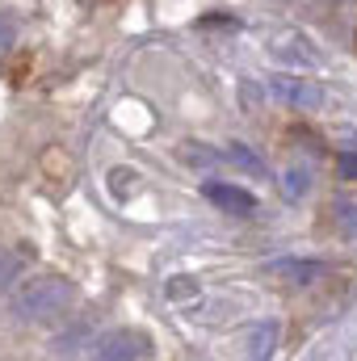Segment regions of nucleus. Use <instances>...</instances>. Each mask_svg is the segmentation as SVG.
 Returning a JSON list of instances; mask_svg holds the SVG:
<instances>
[{
	"label": "nucleus",
	"mask_w": 357,
	"mask_h": 361,
	"mask_svg": "<svg viewBox=\"0 0 357 361\" xmlns=\"http://www.w3.org/2000/svg\"><path fill=\"white\" fill-rule=\"evenodd\" d=\"M265 92L273 101L290 105V109H320V105H324V89L311 85L307 76H273L265 85Z\"/></svg>",
	"instance_id": "nucleus-2"
},
{
	"label": "nucleus",
	"mask_w": 357,
	"mask_h": 361,
	"mask_svg": "<svg viewBox=\"0 0 357 361\" xmlns=\"http://www.w3.org/2000/svg\"><path fill=\"white\" fill-rule=\"evenodd\" d=\"M92 357H101V361L147 357V336H139V332H109V336L92 341Z\"/></svg>",
	"instance_id": "nucleus-4"
},
{
	"label": "nucleus",
	"mask_w": 357,
	"mask_h": 361,
	"mask_svg": "<svg viewBox=\"0 0 357 361\" xmlns=\"http://www.w3.org/2000/svg\"><path fill=\"white\" fill-rule=\"evenodd\" d=\"M324 261H273L269 265V273H282V277H290V281H298V286H307V281H315V277H324Z\"/></svg>",
	"instance_id": "nucleus-5"
},
{
	"label": "nucleus",
	"mask_w": 357,
	"mask_h": 361,
	"mask_svg": "<svg viewBox=\"0 0 357 361\" xmlns=\"http://www.w3.org/2000/svg\"><path fill=\"white\" fill-rule=\"evenodd\" d=\"M273 55L286 59V63H298V68H320V55L307 47V38H282L273 47Z\"/></svg>",
	"instance_id": "nucleus-6"
},
{
	"label": "nucleus",
	"mask_w": 357,
	"mask_h": 361,
	"mask_svg": "<svg viewBox=\"0 0 357 361\" xmlns=\"http://www.w3.org/2000/svg\"><path fill=\"white\" fill-rule=\"evenodd\" d=\"M223 160L227 164H236L240 173H248V177H265V160L253 152V147H244V143H231L227 152H223Z\"/></svg>",
	"instance_id": "nucleus-8"
},
{
	"label": "nucleus",
	"mask_w": 357,
	"mask_h": 361,
	"mask_svg": "<svg viewBox=\"0 0 357 361\" xmlns=\"http://www.w3.org/2000/svg\"><path fill=\"white\" fill-rule=\"evenodd\" d=\"M223 156H214V152H206V147H189L185 152V164H193V169H210V164H219Z\"/></svg>",
	"instance_id": "nucleus-11"
},
{
	"label": "nucleus",
	"mask_w": 357,
	"mask_h": 361,
	"mask_svg": "<svg viewBox=\"0 0 357 361\" xmlns=\"http://www.w3.org/2000/svg\"><path fill=\"white\" fill-rule=\"evenodd\" d=\"M341 169H345V173L357 180V160H353V156H341Z\"/></svg>",
	"instance_id": "nucleus-12"
},
{
	"label": "nucleus",
	"mask_w": 357,
	"mask_h": 361,
	"mask_svg": "<svg viewBox=\"0 0 357 361\" xmlns=\"http://www.w3.org/2000/svg\"><path fill=\"white\" fill-rule=\"evenodd\" d=\"M135 185H139V173H135V169H114V173H109L114 197H126V189H135Z\"/></svg>",
	"instance_id": "nucleus-10"
},
{
	"label": "nucleus",
	"mask_w": 357,
	"mask_h": 361,
	"mask_svg": "<svg viewBox=\"0 0 357 361\" xmlns=\"http://www.w3.org/2000/svg\"><path fill=\"white\" fill-rule=\"evenodd\" d=\"M72 298H76V290L68 286V281H59V277H38V281H30L21 294H17V315L21 319H34V324H47V319H59L68 307H72Z\"/></svg>",
	"instance_id": "nucleus-1"
},
{
	"label": "nucleus",
	"mask_w": 357,
	"mask_h": 361,
	"mask_svg": "<svg viewBox=\"0 0 357 361\" xmlns=\"http://www.w3.org/2000/svg\"><path fill=\"white\" fill-rule=\"evenodd\" d=\"M202 197H206L210 206L227 210V214H240V219L257 214V197H253L248 189H240V185H227V180H206V185H202Z\"/></svg>",
	"instance_id": "nucleus-3"
},
{
	"label": "nucleus",
	"mask_w": 357,
	"mask_h": 361,
	"mask_svg": "<svg viewBox=\"0 0 357 361\" xmlns=\"http://www.w3.org/2000/svg\"><path fill=\"white\" fill-rule=\"evenodd\" d=\"M277 336H282V324H277V319L257 324L253 336H248V353H253V357H269V353L277 349Z\"/></svg>",
	"instance_id": "nucleus-7"
},
{
	"label": "nucleus",
	"mask_w": 357,
	"mask_h": 361,
	"mask_svg": "<svg viewBox=\"0 0 357 361\" xmlns=\"http://www.w3.org/2000/svg\"><path fill=\"white\" fill-rule=\"evenodd\" d=\"M311 193V173L307 169H286L282 173V197L286 202H298V197H307Z\"/></svg>",
	"instance_id": "nucleus-9"
},
{
	"label": "nucleus",
	"mask_w": 357,
	"mask_h": 361,
	"mask_svg": "<svg viewBox=\"0 0 357 361\" xmlns=\"http://www.w3.org/2000/svg\"><path fill=\"white\" fill-rule=\"evenodd\" d=\"M8 273H13V261H8V257H0V281H4Z\"/></svg>",
	"instance_id": "nucleus-13"
}]
</instances>
